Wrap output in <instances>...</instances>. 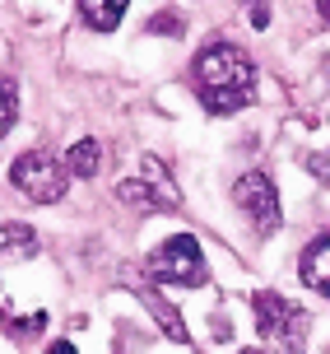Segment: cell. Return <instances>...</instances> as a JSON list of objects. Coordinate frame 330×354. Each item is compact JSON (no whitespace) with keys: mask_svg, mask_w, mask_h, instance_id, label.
I'll return each instance as SVG.
<instances>
[{"mask_svg":"<svg viewBox=\"0 0 330 354\" xmlns=\"http://www.w3.org/2000/svg\"><path fill=\"white\" fill-rule=\"evenodd\" d=\"M191 75H195V93H200L205 112H214V117H228V112H237V107H246L256 98V66L233 42L205 47L195 56Z\"/></svg>","mask_w":330,"mask_h":354,"instance_id":"6da1fadb","label":"cell"},{"mask_svg":"<svg viewBox=\"0 0 330 354\" xmlns=\"http://www.w3.org/2000/svg\"><path fill=\"white\" fill-rule=\"evenodd\" d=\"M149 275H154L158 284H182V289L209 284L205 252H200V243H195L191 233H177V238L163 243V248L149 252Z\"/></svg>","mask_w":330,"mask_h":354,"instance_id":"7a4b0ae2","label":"cell"},{"mask_svg":"<svg viewBox=\"0 0 330 354\" xmlns=\"http://www.w3.org/2000/svg\"><path fill=\"white\" fill-rule=\"evenodd\" d=\"M117 201L130 205V210H139V214H158V210H177V205H182L168 168H163L154 154L139 159V177H122V182H117Z\"/></svg>","mask_w":330,"mask_h":354,"instance_id":"3957f363","label":"cell"},{"mask_svg":"<svg viewBox=\"0 0 330 354\" xmlns=\"http://www.w3.org/2000/svg\"><path fill=\"white\" fill-rule=\"evenodd\" d=\"M10 182H14L33 205H56V201L66 196L70 173H66V163H61V159L42 154V149H28V154H19V159H14Z\"/></svg>","mask_w":330,"mask_h":354,"instance_id":"277c9868","label":"cell"},{"mask_svg":"<svg viewBox=\"0 0 330 354\" xmlns=\"http://www.w3.org/2000/svg\"><path fill=\"white\" fill-rule=\"evenodd\" d=\"M251 308H256V322H261V336L298 354V345H302V336H307V313H302L298 303L279 299L275 289L251 294Z\"/></svg>","mask_w":330,"mask_h":354,"instance_id":"5b68a950","label":"cell"},{"mask_svg":"<svg viewBox=\"0 0 330 354\" xmlns=\"http://www.w3.org/2000/svg\"><path fill=\"white\" fill-rule=\"evenodd\" d=\"M233 201H237V210L251 219V229H256V233H279V224H284V214H279V192H275V182H270L261 168L237 177Z\"/></svg>","mask_w":330,"mask_h":354,"instance_id":"8992f818","label":"cell"},{"mask_svg":"<svg viewBox=\"0 0 330 354\" xmlns=\"http://www.w3.org/2000/svg\"><path fill=\"white\" fill-rule=\"evenodd\" d=\"M298 275H302L307 289H316L321 299H330V233H321V238H312V243L302 248Z\"/></svg>","mask_w":330,"mask_h":354,"instance_id":"52a82bcc","label":"cell"},{"mask_svg":"<svg viewBox=\"0 0 330 354\" xmlns=\"http://www.w3.org/2000/svg\"><path fill=\"white\" fill-rule=\"evenodd\" d=\"M126 5L130 0H79V19H84L93 33H112L126 19Z\"/></svg>","mask_w":330,"mask_h":354,"instance_id":"ba28073f","label":"cell"},{"mask_svg":"<svg viewBox=\"0 0 330 354\" xmlns=\"http://www.w3.org/2000/svg\"><path fill=\"white\" fill-rule=\"evenodd\" d=\"M98 168H103V145L98 140H75L66 154V173L70 177H98Z\"/></svg>","mask_w":330,"mask_h":354,"instance_id":"9c48e42d","label":"cell"},{"mask_svg":"<svg viewBox=\"0 0 330 354\" xmlns=\"http://www.w3.org/2000/svg\"><path fill=\"white\" fill-rule=\"evenodd\" d=\"M144 303H149V313H154V322L158 326H163V331H168V340H177V345H186V322L177 317V308L168 299H163V294H144Z\"/></svg>","mask_w":330,"mask_h":354,"instance_id":"30bf717a","label":"cell"},{"mask_svg":"<svg viewBox=\"0 0 330 354\" xmlns=\"http://www.w3.org/2000/svg\"><path fill=\"white\" fill-rule=\"evenodd\" d=\"M0 252H19V257H33L37 238L28 224H0Z\"/></svg>","mask_w":330,"mask_h":354,"instance_id":"8fae6325","label":"cell"},{"mask_svg":"<svg viewBox=\"0 0 330 354\" xmlns=\"http://www.w3.org/2000/svg\"><path fill=\"white\" fill-rule=\"evenodd\" d=\"M14 112H19V93H14L10 80H0V136L14 126Z\"/></svg>","mask_w":330,"mask_h":354,"instance_id":"7c38bea8","label":"cell"},{"mask_svg":"<svg viewBox=\"0 0 330 354\" xmlns=\"http://www.w3.org/2000/svg\"><path fill=\"white\" fill-rule=\"evenodd\" d=\"M307 173H312L316 182H326V187H330V149H321V154H307Z\"/></svg>","mask_w":330,"mask_h":354,"instance_id":"4fadbf2b","label":"cell"},{"mask_svg":"<svg viewBox=\"0 0 330 354\" xmlns=\"http://www.w3.org/2000/svg\"><path fill=\"white\" fill-rule=\"evenodd\" d=\"M149 33H182V19H177V15H154V19H149Z\"/></svg>","mask_w":330,"mask_h":354,"instance_id":"5bb4252c","label":"cell"},{"mask_svg":"<svg viewBox=\"0 0 330 354\" xmlns=\"http://www.w3.org/2000/svg\"><path fill=\"white\" fill-rule=\"evenodd\" d=\"M251 24H256V28L270 24V5H265V0H251Z\"/></svg>","mask_w":330,"mask_h":354,"instance_id":"9a60e30c","label":"cell"},{"mask_svg":"<svg viewBox=\"0 0 330 354\" xmlns=\"http://www.w3.org/2000/svg\"><path fill=\"white\" fill-rule=\"evenodd\" d=\"M47 354H75V345H70V340H52V345H47Z\"/></svg>","mask_w":330,"mask_h":354,"instance_id":"2e32d148","label":"cell"},{"mask_svg":"<svg viewBox=\"0 0 330 354\" xmlns=\"http://www.w3.org/2000/svg\"><path fill=\"white\" fill-rule=\"evenodd\" d=\"M316 10H321V19L330 24V0H316Z\"/></svg>","mask_w":330,"mask_h":354,"instance_id":"e0dca14e","label":"cell"}]
</instances>
